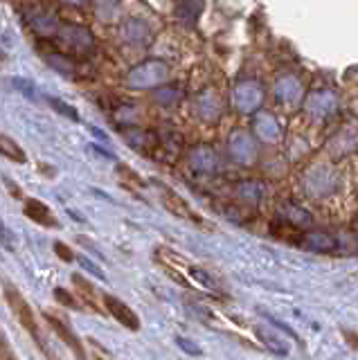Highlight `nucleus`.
Returning a JSON list of instances; mask_svg holds the SVG:
<instances>
[{"instance_id": "1", "label": "nucleus", "mask_w": 358, "mask_h": 360, "mask_svg": "<svg viewBox=\"0 0 358 360\" xmlns=\"http://www.w3.org/2000/svg\"><path fill=\"white\" fill-rule=\"evenodd\" d=\"M3 295H5L7 307L12 309L14 317L19 320V324H21L23 329H25V331L32 335V340L36 342L38 349H43V354H45V356H50V351H47L45 340H43V335H41V329H38V322H36L34 309H32V307H29V302H27L25 298H23V293H21L14 284L5 282V284H3Z\"/></svg>"}, {"instance_id": "2", "label": "nucleus", "mask_w": 358, "mask_h": 360, "mask_svg": "<svg viewBox=\"0 0 358 360\" xmlns=\"http://www.w3.org/2000/svg\"><path fill=\"white\" fill-rule=\"evenodd\" d=\"M156 189H158V196H160V203L167 207V212H171L176 219L194 223V226H198V228H205V221L201 219V214L194 212L192 205H189L180 194H176V191L169 189V187L160 185V182H156Z\"/></svg>"}, {"instance_id": "3", "label": "nucleus", "mask_w": 358, "mask_h": 360, "mask_svg": "<svg viewBox=\"0 0 358 360\" xmlns=\"http://www.w3.org/2000/svg\"><path fill=\"white\" fill-rule=\"evenodd\" d=\"M104 307L108 311V315H113L124 329L140 331V317L126 302H122L119 298H113V295H104Z\"/></svg>"}, {"instance_id": "4", "label": "nucleus", "mask_w": 358, "mask_h": 360, "mask_svg": "<svg viewBox=\"0 0 358 360\" xmlns=\"http://www.w3.org/2000/svg\"><path fill=\"white\" fill-rule=\"evenodd\" d=\"M43 317H45V322L50 324V329L59 335V340L66 345L73 354H77L79 358H86V349H84V345H82V340L77 338V335L73 333V329L63 322V320H59L57 315H52V313H43Z\"/></svg>"}, {"instance_id": "5", "label": "nucleus", "mask_w": 358, "mask_h": 360, "mask_svg": "<svg viewBox=\"0 0 358 360\" xmlns=\"http://www.w3.org/2000/svg\"><path fill=\"white\" fill-rule=\"evenodd\" d=\"M23 212H25L27 219L34 221L36 226H41V228H59V219L54 216V212L45 203L36 201V198H25V203H23Z\"/></svg>"}, {"instance_id": "6", "label": "nucleus", "mask_w": 358, "mask_h": 360, "mask_svg": "<svg viewBox=\"0 0 358 360\" xmlns=\"http://www.w3.org/2000/svg\"><path fill=\"white\" fill-rule=\"evenodd\" d=\"M0 156H3L5 160H10V163H14V165L27 163V156H25V151H23L21 144L16 142L12 135H5V133H0Z\"/></svg>"}, {"instance_id": "7", "label": "nucleus", "mask_w": 358, "mask_h": 360, "mask_svg": "<svg viewBox=\"0 0 358 360\" xmlns=\"http://www.w3.org/2000/svg\"><path fill=\"white\" fill-rule=\"evenodd\" d=\"M73 284L77 286V291H79V298H82L88 307L93 309V311H99V307H97V295H95V291H93V284L86 279L84 275H79V273H75L73 275Z\"/></svg>"}, {"instance_id": "8", "label": "nucleus", "mask_w": 358, "mask_h": 360, "mask_svg": "<svg viewBox=\"0 0 358 360\" xmlns=\"http://www.w3.org/2000/svg\"><path fill=\"white\" fill-rule=\"evenodd\" d=\"M47 104L57 110V113H61V115H66L68 119H73V122H79V113L73 108V106H68V104H63L61 99H54V97H47Z\"/></svg>"}, {"instance_id": "9", "label": "nucleus", "mask_w": 358, "mask_h": 360, "mask_svg": "<svg viewBox=\"0 0 358 360\" xmlns=\"http://www.w3.org/2000/svg\"><path fill=\"white\" fill-rule=\"evenodd\" d=\"M54 300H57L61 307H66V309H79V300L73 298L66 288H54Z\"/></svg>"}, {"instance_id": "10", "label": "nucleus", "mask_w": 358, "mask_h": 360, "mask_svg": "<svg viewBox=\"0 0 358 360\" xmlns=\"http://www.w3.org/2000/svg\"><path fill=\"white\" fill-rule=\"evenodd\" d=\"M0 245L5 248V250H14L16 248V241H14V232L5 226L3 221H0Z\"/></svg>"}, {"instance_id": "11", "label": "nucleus", "mask_w": 358, "mask_h": 360, "mask_svg": "<svg viewBox=\"0 0 358 360\" xmlns=\"http://www.w3.org/2000/svg\"><path fill=\"white\" fill-rule=\"evenodd\" d=\"M54 252H57L59 257H61L63 261H68V263L77 259V254H75L73 250H70V248H68L66 243H61V241H57V243H54Z\"/></svg>"}, {"instance_id": "12", "label": "nucleus", "mask_w": 358, "mask_h": 360, "mask_svg": "<svg viewBox=\"0 0 358 360\" xmlns=\"http://www.w3.org/2000/svg\"><path fill=\"white\" fill-rule=\"evenodd\" d=\"M0 354L7 356V358H14V351L10 349V340L5 338L3 331H0Z\"/></svg>"}, {"instance_id": "13", "label": "nucleus", "mask_w": 358, "mask_h": 360, "mask_svg": "<svg viewBox=\"0 0 358 360\" xmlns=\"http://www.w3.org/2000/svg\"><path fill=\"white\" fill-rule=\"evenodd\" d=\"M77 259H79V261H82V263H84V266H86V268H88V270H91V273H95V275H97L99 279H106V275H104V273H102V268H97V266H93V263H91L88 259H84V257H77Z\"/></svg>"}]
</instances>
